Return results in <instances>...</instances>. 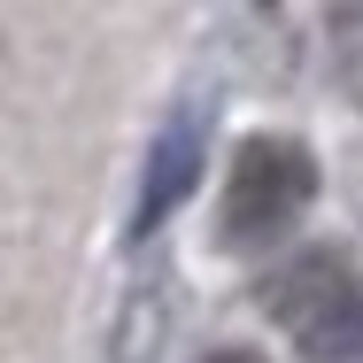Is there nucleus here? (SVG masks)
<instances>
[{"mask_svg": "<svg viewBox=\"0 0 363 363\" xmlns=\"http://www.w3.org/2000/svg\"><path fill=\"white\" fill-rule=\"evenodd\" d=\"M263 301L294 333L301 363H363V271L340 247H301Z\"/></svg>", "mask_w": 363, "mask_h": 363, "instance_id": "nucleus-1", "label": "nucleus"}, {"mask_svg": "<svg viewBox=\"0 0 363 363\" xmlns=\"http://www.w3.org/2000/svg\"><path fill=\"white\" fill-rule=\"evenodd\" d=\"M309 194H317V162L301 140H279V132L247 140L232 155V186H224V240L232 247L286 240L294 217L309 209Z\"/></svg>", "mask_w": 363, "mask_h": 363, "instance_id": "nucleus-2", "label": "nucleus"}, {"mask_svg": "<svg viewBox=\"0 0 363 363\" xmlns=\"http://www.w3.org/2000/svg\"><path fill=\"white\" fill-rule=\"evenodd\" d=\"M201 147H209V124H201L194 108H186V116H170V132H162V140H155V155H147L140 201H132V240H147L155 224H162L178 201H186L194 170H201Z\"/></svg>", "mask_w": 363, "mask_h": 363, "instance_id": "nucleus-3", "label": "nucleus"}, {"mask_svg": "<svg viewBox=\"0 0 363 363\" xmlns=\"http://www.w3.org/2000/svg\"><path fill=\"white\" fill-rule=\"evenodd\" d=\"M209 363H263V356H247V348H217Z\"/></svg>", "mask_w": 363, "mask_h": 363, "instance_id": "nucleus-4", "label": "nucleus"}]
</instances>
